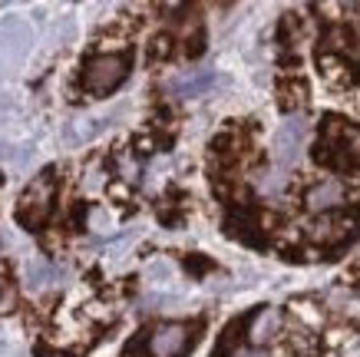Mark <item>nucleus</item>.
I'll return each mask as SVG.
<instances>
[{
    "label": "nucleus",
    "instance_id": "20e7f679",
    "mask_svg": "<svg viewBox=\"0 0 360 357\" xmlns=\"http://www.w3.org/2000/svg\"><path fill=\"white\" fill-rule=\"evenodd\" d=\"M30 27L23 20H4L0 23V50L11 56V60H20L27 50H30Z\"/></svg>",
    "mask_w": 360,
    "mask_h": 357
},
{
    "label": "nucleus",
    "instance_id": "f257e3e1",
    "mask_svg": "<svg viewBox=\"0 0 360 357\" xmlns=\"http://www.w3.org/2000/svg\"><path fill=\"white\" fill-rule=\"evenodd\" d=\"M129 70H132V46L129 50H96V54H89L83 60L79 89L93 99H103L126 83Z\"/></svg>",
    "mask_w": 360,
    "mask_h": 357
},
{
    "label": "nucleus",
    "instance_id": "423d86ee",
    "mask_svg": "<svg viewBox=\"0 0 360 357\" xmlns=\"http://www.w3.org/2000/svg\"><path fill=\"white\" fill-rule=\"evenodd\" d=\"M0 298H4V288H0Z\"/></svg>",
    "mask_w": 360,
    "mask_h": 357
},
{
    "label": "nucleus",
    "instance_id": "f03ea898",
    "mask_svg": "<svg viewBox=\"0 0 360 357\" xmlns=\"http://www.w3.org/2000/svg\"><path fill=\"white\" fill-rule=\"evenodd\" d=\"M53 202H56V169H46L20 192V199H17V222L23 228H30V232H40L53 218Z\"/></svg>",
    "mask_w": 360,
    "mask_h": 357
},
{
    "label": "nucleus",
    "instance_id": "7ed1b4c3",
    "mask_svg": "<svg viewBox=\"0 0 360 357\" xmlns=\"http://www.w3.org/2000/svg\"><path fill=\"white\" fill-rule=\"evenodd\" d=\"M198 331L202 321H162L146 334L142 351L146 357H186L198 344Z\"/></svg>",
    "mask_w": 360,
    "mask_h": 357
},
{
    "label": "nucleus",
    "instance_id": "39448f33",
    "mask_svg": "<svg viewBox=\"0 0 360 357\" xmlns=\"http://www.w3.org/2000/svg\"><path fill=\"white\" fill-rule=\"evenodd\" d=\"M40 357H66V354H60V351H44Z\"/></svg>",
    "mask_w": 360,
    "mask_h": 357
}]
</instances>
